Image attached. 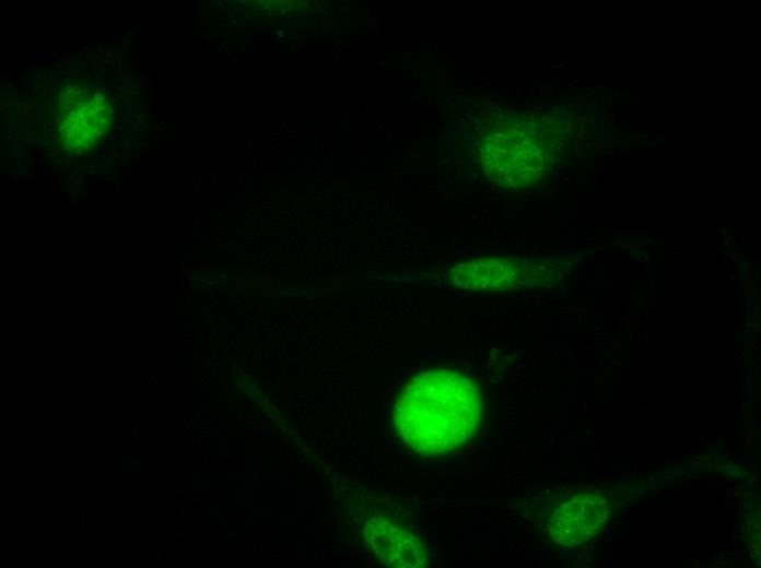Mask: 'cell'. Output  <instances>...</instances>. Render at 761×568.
Here are the masks:
<instances>
[{
	"instance_id": "cell-1",
	"label": "cell",
	"mask_w": 761,
	"mask_h": 568,
	"mask_svg": "<svg viewBox=\"0 0 761 568\" xmlns=\"http://www.w3.org/2000/svg\"><path fill=\"white\" fill-rule=\"evenodd\" d=\"M475 381L437 368L419 374L401 390L395 421L405 442L424 455L452 451L475 433L480 416Z\"/></svg>"
},
{
	"instance_id": "cell-2",
	"label": "cell",
	"mask_w": 761,
	"mask_h": 568,
	"mask_svg": "<svg viewBox=\"0 0 761 568\" xmlns=\"http://www.w3.org/2000/svg\"><path fill=\"white\" fill-rule=\"evenodd\" d=\"M61 144L74 150H87L105 135L108 111L90 96L73 94L60 102Z\"/></svg>"
},
{
	"instance_id": "cell-3",
	"label": "cell",
	"mask_w": 761,
	"mask_h": 568,
	"mask_svg": "<svg viewBox=\"0 0 761 568\" xmlns=\"http://www.w3.org/2000/svg\"><path fill=\"white\" fill-rule=\"evenodd\" d=\"M607 516L608 505L601 496L579 495L555 510L551 520V533L559 544L577 545L597 534Z\"/></svg>"
},
{
	"instance_id": "cell-4",
	"label": "cell",
	"mask_w": 761,
	"mask_h": 568,
	"mask_svg": "<svg viewBox=\"0 0 761 568\" xmlns=\"http://www.w3.org/2000/svg\"><path fill=\"white\" fill-rule=\"evenodd\" d=\"M520 269L506 259L480 258L452 267L447 279L460 288L503 291L516 286Z\"/></svg>"
},
{
	"instance_id": "cell-5",
	"label": "cell",
	"mask_w": 761,
	"mask_h": 568,
	"mask_svg": "<svg viewBox=\"0 0 761 568\" xmlns=\"http://www.w3.org/2000/svg\"><path fill=\"white\" fill-rule=\"evenodd\" d=\"M368 539L377 556L387 565L418 567L424 563L422 544L411 533L385 520L374 521Z\"/></svg>"
}]
</instances>
